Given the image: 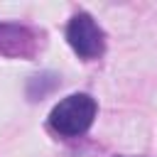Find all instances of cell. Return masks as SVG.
<instances>
[{"instance_id":"6da1fadb","label":"cell","mask_w":157,"mask_h":157,"mask_svg":"<svg viewBox=\"0 0 157 157\" xmlns=\"http://www.w3.org/2000/svg\"><path fill=\"white\" fill-rule=\"evenodd\" d=\"M96 110H98V105L88 93H71L52 108L49 125L54 132H59L64 137H78L91 128Z\"/></svg>"},{"instance_id":"7a4b0ae2","label":"cell","mask_w":157,"mask_h":157,"mask_svg":"<svg viewBox=\"0 0 157 157\" xmlns=\"http://www.w3.org/2000/svg\"><path fill=\"white\" fill-rule=\"evenodd\" d=\"M66 39H69V47L81 59H98L103 54V49H105L103 29L86 12H78V15L71 17V22L66 27Z\"/></svg>"},{"instance_id":"3957f363","label":"cell","mask_w":157,"mask_h":157,"mask_svg":"<svg viewBox=\"0 0 157 157\" xmlns=\"http://www.w3.org/2000/svg\"><path fill=\"white\" fill-rule=\"evenodd\" d=\"M34 52V37L27 27L0 22V54L7 56H29Z\"/></svg>"}]
</instances>
